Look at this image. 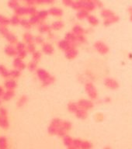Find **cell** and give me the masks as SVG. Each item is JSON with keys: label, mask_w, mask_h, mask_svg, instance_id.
Returning a JSON list of instances; mask_svg holds the SVG:
<instances>
[{"label": "cell", "mask_w": 132, "mask_h": 149, "mask_svg": "<svg viewBox=\"0 0 132 149\" xmlns=\"http://www.w3.org/2000/svg\"><path fill=\"white\" fill-rule=\"evenodd\" d=\"M85 90L88 96L91 99H97L98 97L97 88L92 82H86L85 83Z\"/></svg>", "instance_id": "obj_1"}, {"label": "cell", "mask_w": 132, "mask_h": 149, "mask_svg": "<svg viewBox=\"0 0 132 149\" xmlns=\"http://www.w3.org/2000/svg\"><path fill=\"white\" fill-rule=\"evenodd\" d=\"M81 9H84L89 12H92L97 8V5L93 1L89 0H76Z\"/></svg>", "instance_id": "obj_2"}, {"label": "cell", "mask_w": 132, "mask_h": 149, "mask_svg": "<svg viewBox=\"0 0 132 149\" xmlns=\"http://www.w3.org/2000/svg\"><path fill=\"white\" fill-rule=\"evenodd\" d=\"M94 48L96 49L97 52L100 54H103V55H105L107 53L109 52V49L108 46L106 45V44L103 42V41H97V42H95V44H94Z\"/></svg>", "instance_id": "obj_3"}, {"label": "cell", "mask_w": 132, "mask_h": 149, "mask_svg": "<svg viewBox=\"0 0 132 149\" xmlns=\"http://www.w3.org/2000/svg\"><path fill=\"white\" fill-rule=\"evenodd\" d=\"M77 103H78L79 108L83 109V110H89L94 106L93 102L92 100H90V99H79V101L77 102Z\"/></svg>", "instance_id": "obj_4"}, {"label": "cell", "mask_w": 132, "mask_h": 149, "mask_svg": "<svg viewBox=\"0 0 132 149\" xmlns=\"http://www.w3.org/2000/svg\"><path fill=\"white\" fill-rule=\"evenodd\" d=\"M104 85L107 89H110L112 90L118 89L119 88V83L118 82V81L115 80L114 79H112V78H106L104 80Z\"/></svg>", "instance_id": "obj_5"}, {"label": "cell", "mask_w": 132, "mask_h": 149, "mask_svg": "<svg viewBox=\"0 0 132 149\" xmlns=\"http://www.w3.org/2000/svg\"><path fill=\"white\" fill-rule=\"evenodd\" d=\"M78 53L79 52H78L76 47L72 46L69 49H68L66 51H65V58L68 60H72L78 56Z\"/></svg>", "instance_id": "obj_6"}, {"label": "cell", "mask_w": 132, "mask_h": 149, "mask_svg": "<svg viewBox=\"0 0 132 149\" xmlns=\"http://www.w3.org/2000/svg\"><path fill=\"white\" fill-rule=\"evenodd\" d=\"M58 45L59 48L62 50V51H67L68 49H69L71 47L74 46V45H72V43H70L69 41H68L67 40H65V39L61 40V41L58 42ZM75 47H76V46H75Z\"/></svg>", "instance_id": "obj_7"}, {"label": "cell", "mask_w": 132, "mask_h": 149, "mask_svg": "<svg viewBox=\"0 0 132 149\" xmlns=\"http://www.w3.org/2000/svg\"><path fill=\"white\" fill-rule=\"evenodd\" d=\"M65 39L72 43V45L77 47V44H78L77 43V35H76L73 32H68L65 33Z\"/></svg>", "instance_id": "obj_8"}, {"label": "cell", "mask_w": 132, "mask_h": 149, "mask_svg": "<svg viewBox=\"0 0 132 149\" xmlns=\"http://www.w3.org/2000/svg\"><path fill=\"white\" fill-rule=\"evenodd\" d=\"M89 15L90 14L89 11L84 9H81L78 10V12L76 13V18L79 20H83L85 19H87Z\"/></svg>", "instance_id": "obj_9"}, {"label": "cell", "mask_w": 132, "mask_h": 149, "mask_svg": "<svg viewBox=\"0 0 132 149\" xmlns=\"http://www.w3.org/2000/svg\"><path fill=\"white\" fill-rule=\"evenodd\" d=\"M49 13L51 15L54 16H56V17H62L63 14H64V12H63V10L61 8H58V7H52L49 10Z\"/></svg>", "instance_id": "obj_10"}, {"label": "cell", "mask_w": 132, "mask_h": 149, "mask_svg": "<svg viewBox=\"0 0 132 149\" xmlns=\"http://www.w3.org/2000/svg\"><path fill=\"white\" fill-rule=\"evenodd\" d=\"M119 20H120L119 16H117V15H114V16L109 18V19H105L104 21H103V25L105 26H110L112 24H116V23H118V21H119Z\"/></svg>", "instance_id": "obj_11"}, {"label": "cell", "mask_w": 132, "mask_h": 149, "mask_svg": "<svg viewBox=\"0 0 132 149\" xmlns=\"http://www.w3.org/2000/svg\"><path fill=\"white\" fill-rule=\"evenodd\" d=\"M72 31L76 34V35H82V34H85L86 33V30H85L83 27H82L81 26L79 25H75V26L72 27Z\"/></svg>", "instance_id": "obj_12"}, {"label": "cell", "mask_w": 132, "mask_h": 149, "mask_svg": "<svg viewBox=\"0 0 132 149\" xmlns=\"http://www.w3.org/2000/svg\"><path fill=\"white\" fill-rule=\"evenodd\" d=\"M115 15V13L112 10L109 9H103L101 12H100V16H101V17L103 18L104 20L105 19H109V18L112 17V16H114Z\"/></svg>", "instance_id": "obj_13"}, {"label": "cell", "mask_w": 132, "mask_h": 149, "mask_svg": "<svg viewBox=\"0 0 132 149\" xmlns=\"http://www.w3.org/2000/svg\"><path fill=\"white\" fill-rule=\"evenodd\" d=\"M37 75H38L39 78L42 80V82H44V81H46L47 79H48L50 78L51 75L47 72H46L44 69H39L37 71Z\"/></svg>", "instance_id": "obj_14"}, {"label": "cell", "mask_w": 132, "mask_h": 149, "mask_svg": "<svg viewBox=\"0 0 132 149\" xmlns=\"http://www.w3.org/2000/svg\"><path fill=\"white\" fill-rule=\"evenodd\" d=\"M51 26V29H53L54 30H60L65 26V24L62 20H56L53 22Z\"/></svg>", "instance_id": "obj_15"}, {"label": "cell", "mask_w": 132, "mask_h": 149, "mask_svg": "<svg viewBox=\"0 0 132 149\" xmlns=\"http://www.w3.org/2000/svg\"><path fill=\"white\" fill-rule=\"evenodd\" d=\"M75 114H76V116L79 119H82V120L85 119V118L87 117V116H88L87 110L80 108H79L77 110V111L75 113Z\"/></svg>", "instance_id": "obj_16"}, {"label": "cell", "mask_w": 132, "mask_h": 149, "mask_svg": "<svg viewBox=\"0 0 132 149\" xmlns=\"http://www.w3.org/2000/svg\"><path fill=\"white\" fill-rule=\"evenodd\" d=\"M87 21H88V23L91 26H98V24L100 23V21L98 20V18L97 16H95L93 15H89L88 17H87Z\"/></svg>", "instance_id": "obj_17"}, {"label": "cell", "mask_w": 132, "mask_h": 149, "mask_svg": "<svg viewBox=\"0 0 132 149\" xmlns=\"http://www.w3.org/2000/svg\"><path fill=\"white\" fill-rule=\"evenodd\" d=\"M42 50L46 54H51L54 52V47L51 44H44L43 45V47H42Z\"/></svg>", "instance_id": "obj_18"}, {"label": "cell", "mask_w": 132, "mask_h": 149, "mask_svg": "<svg viewBox=\"0 0 132 149\" xmlns=\"http://www.w3.org/2000/svg\"><path fill=\"white\" fill-rule=\"evenodd\" d=\"M79 108V107L77 102H71L68 104V111L71 112V113H74V114H75Z\"/></svg>", "instance_id": "obj_19"}, {"label": "cell", "mask_w": 132, "mask_h": 149, "mask_svg": "<svg viewBox=\"0 0 132 149\" xmlns=\"http://www.w3.org/2000/svg\"><path fill=\"white\" fill-rule=\"evenodd\" d=\"M86 41H86V37L84 34L77 36V43L78 44H85Z\"/></svg>", "instance_id": "obj_20"}, {"label": "cell", "mask_w": 132, "mask_h": 149, "mask_svg": "<svg viewBox=\"0 0 132 149\" xmlns=\"http://www.w3.org/2000/svg\"><path fill=\"white\" fill-rule=\"evenodd\" d=\"M85 75H86V76L88 77V79H90V80H92V81L96 80V75H94L93 72H91V71H89V70L86 71V72H85Z\"/></svg>", "instance_id": "obj_21"}, {"label": "cell", "mask_w": 132, "mask_h": 149, "mask_svg": "<svg viewBox=\"0 0 132 149\" xmlns=\"http://www.w3.org/2000/svg\"><path fill=\"white\" fill-rule=\"evenodd\" d=\"M51 29V26H48V25H42L41 27V31L42 33L45 32H50Z\"/></svg>", "instance_id": "obj_22"}, {"label": "cell", "mask_w": 132, "mask_h": 149, "mask_svg": "<svg viewBox=\"0 0 132 149\" xmlns=\"http://www.w3.org/2000/svg\"><path fill=\"white\" fill-rule=\"evenodd\" d=\"M73 2L74 0H62V4L66 7H71Z\"/></svg>", "instance_id": "obj_23"}, {"label": "cell", "mask_w": 132, "mask_h": 149, "mask_svg": "<svg viewBox=\"0 0 132 149\" xmlns=\"http://www.w3.org/2000/svg\"><path fill=\"white\" fill-rule=\"evenodd\" d=\"M103 118H104V117H103V114L98 113V114H97L96 115H95V119H96V120H97V121H98V122H100V121H102V120H103Z\"/></svg>", "instance_id": "obj_24"}, {"label": "cell", "mask_w": 132, "mask_h": 149, "mask_svg": "<svg viewBox=\"0 0 132 149\" xmlns=\"http://www.w3.org/2000/svg\"><path fill=\"white\" fill-rule=\"evenodd\" d=\"M71 7H72L74 10H79V9H81V8H80V6H79V3H78V2H77L76 0V1H74Z\"/></svg>", "instance_id": "obj_25"}, {"label": "cell", "mask_w": 132, "mask_h": 149, "mask_svg": "<svg viewBox=\"0 0 132 149\" xmlns=\"http://www.w3.org/2000/svg\"><path fill=\"white\" fill-rule=\"evenodd\" d=\"M92 147V144L89 142H82V149H89Z\"/></svg>", "instance_id": "obj_26"}, {"label": "cell", "mask_w": 132, "mask_h": 149, "mask_svg": "<svg viewBox=\"0 0 132 149\" xmlns=\"http://www.w3.org/2000/svg\"><path fill=\"white\" fill-rule=\"evenodd\" d=\"M65 144H67V145H71L72 143V140L69 137L66 136V137H65Z\"/></svg>", "instance_id": "obj_27"}, {"label": "cell", "mask_w": 132, "mask_h": 149, "mask_svg": "<svg viewBox=\"0 0 132 149\" xmlns=\"http://www.w3.org/2000/svg\"><path fill=\"white\" fill-rule=\"evenodd\" d=\"M47 15H48V12H47V11H42V12H40V13H39L40 17L42 18V19L47 17Z\"/></svg>", "instance_id": "obj_28"}, {"label": "cell", "mask_w": 132, "mask_h": 149, "mask_svg": "<svg viewBox=\"0 0 132 149\" xmlns=\"http://www.w3.org/2000/svg\"><path fill=\"white\" fill-rule=\"evenodd\" d=\"M93 2L96 3V5H97V7L98 8H102L103 7V3L102 2L100 1V0H93Z\"/></svg>", "instance_id": "obj_29"}, {"label": "cell", "mask_w": 132, "mask_h": 149, "mask_svg": "<svg viewBox=\"0 0 132 149\" xmlns=\"http://www.w3.org/2000/svg\"><path fill=\"white\" fill-rule=\"evenodd\" d=\"M78 80H79V82H82V83H83V82H85V78H84V76L82 75H79V77H78Z\"/></svg>", "instance_id": "obj_30"}, {"label": "cell", "mask_w": 132, "mask_h": 149, "mask_svg": "<svg viewBox=\"0 0 132 149\" xmlns=\"http://www.w3.org/2000/svg\"><path fill=\"white\" fill-rule=\"evenodd\" d=\"M103 102H106V103H108V102H111V98L110 97H105L104 99H103Z\"/></svg>", "instance_id": "obj_31"}, {"label": "cell", "mask_w": 132, "mask_h": 149, "mask_svg": "<svg viewBox=\"0 0 132 149\" xmlns=\"http://www.w3.org/2000/svg\"><path fill=\"white\" fill-rule=\"evenodd\" d=\"M43 3H47V4H51L55 2V0H41Z\"/></svg>", "instance_id": "obj_32"}, {"label": "cell", "mask_w": 132, "mask_h": 149, "mask_svg": "<svg viewBox=\"0 0 132 149\" xmlns=\"http://www.w3.org/2000/svg\"><path fill=\"white\" fill-rule=\"evenodd\" d=\"M40 58H41V54L39 52H36L35 54H34V58L37 59V60H38Z\"/></svg>", "instance_id": "obj_33"}, {"label": "cell", "mask_w": 132, "mask_h": 149, "mask_svg": "<svg viewBox=\"0 0 132 149\" xmlns=\"http://www.w3.org/2000/svg\"><path fill=\"white\" fill-rule=\"evenodd\" d=\"M127 11H128V12L130 13V15L132 14V6H130L129 8L127 9Z\"/></svg>", "instance_id": "obj_34"}, {"label": "cell", "mask_w": 132, "mask_h": 149, "mask_svg": "<svg viewBox=\"0 0 132 149\" xmlns=\"http://www.w3.org/2000/svg\"><path fill=\"white\" fill-rule=\"evenodd\" d=\"M129 58L132 59V54H129Z\"/></svg>", "instance_id": "obj_35"}, {"label": "cell", "mask_w": 132, "mask_h": 149, "mask_svg": "<svg viewBox=\"0 0 132 149\" xmlns=\"http://www.w3.org/2000/svg\"><path fill=\"white\" fill-rule=\"evenodd\" d=\"M130 20H131L132 22V14L130 15Z\"/></svg>", "instance_id": "obj_36"}, {"label": "cell", "mask_w": 132, "mask_h": 149, "mask_svg": "<svg viewBox=\"0 0 132 149\" xmlns=\"http://www.w3.org/2000/svg\"><path fill=\"white\" fill-rule=\"evenodd\" d=\"M89 1H93V0H89Z\"/></svg>", "instance_id": "obj_37"}]
</instances>
